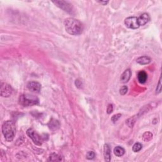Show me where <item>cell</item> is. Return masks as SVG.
I'll list each match as a JSON object with an SVG mask.
<instances>
[{
    "label": "cell",
    "instance_id": "obj_1",
    "mask_svg": "<svg viewBox=\"0 0 162 162\" xmlns=\"http://www.w3.org/2000/svg\"><path fill=\"white\" fill-rule=\"evenodd\" d=\"M65 31L69 34L79 35L83 31V25L79 20L74 18H67L64 21Z\"/></svg>",
    "mask_w": 162,
    "mask_h": 162
},
{
    "label": "cell",
    "instance_id": "obj_2",
    "mask_svg": "<svg viewBox=\"0 0 162 162\" xmlns=\"http://www.w3.org/2000/svg\"><path fill=\"white\" fill-rule=\"evenodd\" d=\"M2 133L7 141H12L15 134V125L11 120L6 121L2 125Z\"/></svg>",
    "mask_w": 162,
    "mask_h": 162
},
{
    "label": "cell",
    "instance_id": "obj_3",
    "mask_svg": "<svg viewBox=\"0 0 162 162\" xmlns=\"http://www.w3.org/2000/svg\"><path fill=\"white\" fill-rule=\"evenodd\" d=\"M20 103L23 106H32L37 104L39 103V100L37 97L30 94H23L19 99Z\"/></svg>",
    "mask_w": 162,
    "mask_h": 162
},
{
    "label": "cell",
    "instance_id": "obj_4",
    "mask_svg": "<svg viewBox=\"0 0 162 162\" xmlns=\"http://www.w3.org/2000/svg\"><path fill=\"white\" fill-rule=\"evenodd\" d=\"M27 134L28 135V136L31 138L35 145L39 146L42 145L43 141H42L41 137L33 129H28L27 131Z\"/></svg>",
    "mask_w": 162,
    "mask_h": 162
},
{
    "label": "cell",
    "instance_id": "obj_5",
    "mask_svg": "<svg viewBox=\"0 0 162 162\" xmlns=\"http://www.w3.org/2000/svg\"><path fill=\"white\" fill-rule=\"evenodd\" d=\"M125 24L128 28L132 29H136L139 27L138 23L137 18L136 17H130L125 20Z\"/></svg>",
    "mask_w": 162,
    "mask_h": 162
},
{
    "label": "cell",
    "instance_id": "obj_6",
    "mask_svg": "<svg viewBox=\"0 0 162 162\" xmlns=\"http://www.w3.org/2000/svg\"><path fill=\"white\" fill-rule=\"evenodd\" d=\"M12 88L8 84L1 82V96L3 97H9L12 93Z\"/></svg>",
    "mask_w": 162,
    "mask_h": 162
},
{
    "label": "cell",
    "instance_id": "obj_7",
    "mask_svg": "<svg viewBox=\"0 0 162 162\" xmlns=\"http://www.w3.org/2000/svg\"><path fill=\"white\" fill-rule=\"evenodd\" d=\"M53 3H55L57 7H60L62 8L63 10L65 11H67L68 13H72V5L69 4L68 2L64 1H53Z\"/></svg>",
    "mask_w": 162,
    "mask_h": 162
},
{
    "label": "cell",
    "instance_id": "obj_8",
    "mask_svg": "<svg viewBox=\"0 0 162 162\" xmlns=\"http://www.w3.org/2000/svg\"><path fill=\"white\" fill-rule=\"evenodd\" d=\"M27 87L29 91H31L32 92H37V93L39 92L41 88L40 84L37 82H35V81H32V82H29Z\"/></svg>",
    "mask_w": 162,
    "mask_h": 162
},
{
    "label": "cell",
    "instance_id": "obj_9",
    "mask_svg": "<svg viewBox=\"0 0 162 162\" xmlns=\"http://www.w3.org/2000/svg\"><path fill=\"white\" fill-rule=\"evenodd\" d=\"M149 20V16L148 13H143L141 15L139 18H137L138 23H139V26L145 25L146 23L148 22Z\"/></svg>",
    "mask_w": 162,
    "mask_h": 162
},
{
    "label": "cell",
    "instance_id": "obj_10",
    "mask_svg": "<svg viewBox=\"0 0 162 162\" xmlns=\"http://www.w3.org/2000/svg\"><path fill=\"white\" fill-rule=\"evenodd\" d=\"M131 76V71L130 69H127L124 71L121 76V82L123 83H126L129 80Z\"/></svg>",
    "mask_w": 162,
    "mask_h": 162
},
{
    "label": "cell",
    "instance_id": "obj_11",
    "mask_svg": "<svg viewBox=\"0 0 162 162\" xmlns=\"http://www.w3.org/2000/svg\"><path fill=\"white\" fill-rule=\"evenodd\" d=\"M104 157L106 161H110L111 160V151L108 145H104Z\"/></svg>",
    "mask_w": 162,
    "mask_h": 162
},
{
    "label": "cell",
    "instance_id": "obj_12",
    "mask_svg": "<svg viewBox=\"0 0 162 162\" xmlns=\"http://www.w3.org/2000/svg\"><path fill=\"white\" fill-rule=\"evenodd\" d=\"M148 76L145 71H140L137 75V79L141 84H145L146 82Z\"/></svg>",
    "mask_w": 162,
    "mask_h": 162
},
{
    "label": "cell",
    "instance_id": "obj_13",
    "mask_svg": "<svg viewBox=\"0 0 162 162\" xmlns=\"http://www.w3.org/2000/svg\"><path fill=\"white\" fill-rule=\"evenodd\" d=\"M151 62V59L149 57L146 56H143L139 57V58L137 59V63L140 65H147Z\"/></svg>",
    "mask_w": 162,
    "mask_h": 162
},
{
    "label": "cell",
    "instance_id": "obj_14",
    "mask_svg": "<svg viewBox=\"0 0 162 162\" xmlns=\"http://www.w3.org/2000/svg\"><path fill=\"white\" fill-rule=\"evenodd\" d=\"M113 153L116 157H122L125 153V149L121 146H116L113 149Z\"/></svg>",
    "mask_w": 162,
    "mask_h": 162
},
{
    "label": "cell",
    "instance_id": "obj_15",
    "mask_svg": "<svg viewBox=\"0 0 162 162\" xmlns=\"http://www.w3.org/2000/svg\"><path fill=\"white\" fill-rule=\"evenodd\" d=\"M62 157L56 153H53L50 156L48 161H62Z\"/></svg>",
    "mask_w": 162,
    "mask_h": 162
},
{
    "label": "cell",
    "instance_id": "obj_16",
    "mask_svg": "<svg viewBox=\"0 0 162 162\" xmlns=\"http://www.w3.org/2000/svg\"><path fill=\"white\" fill-rule=\"evenodd\" d=\"M59 125L60 124H59L57 120H52V121H50V124H49L50 128L52 130H53V128L55 130L57 128L59 127Z\"/></svg>",
    "mask_w": 162,
    "mask_h": 162
},
{
    "label": "cell",
    "instance_id": "obj_17",
    "mask_svg": "<svg viewBox=\"0 0 162 162\" xmlns=\"http://www.w3.org/2000/svg\"><path fill=\"white\" fill-rule=\"evenodd\" d=\"M142 145L141 143H135L133 147V151L134 152H138V151H139L141 149H142Z\"/></svg>",
    "mask_w": 162,
    "mask_h": 162
},
{
    "label": "cell",
    "instance_id": "obj_18",
    "mask_svg": "<svg viewBox=\"0 0 162 162\" xmlns=\"http://www.w3.org/2000/svg\"><path fill=\"white\" fill-rule=\"evenodd\" d=\"M95 157V153L94 151H88L87 153L86 158L88 160H92Z\"/></svg>",
    "mask_w": 162,
    "mask_h": 162
},
{
    "label": "cell",
    "instance_id": "obj_19",
    "mask_svg": "<svg viewBox=\"0 0 162 162\" xmlns=\"http://www.w3.org/2000/svg\"><path fill=\"white\" fill-rule=\"evenodd\" d=\"M128 91V88L126 86H122V88L120 89V94L121 95H125L127 92Z\"/></svg>",
    "mask_w": 162,
    "mask_h": 162
},
{
    "label": "cell",
    "instance_id": "obj_20",
    "mask_svg": "<svg viewBox=\"0 0 162 162\" xmlns=\"http://www.w3.org/2000/svg\"><path fill=\"white\" fill-rule=\"evenodd\" d=\"M121 116V114L118 113V114H116V115H114L112 117V121L113 122H115L118 120L120 118Z\"/></svg>",
    "mask_w": 162,
    "mask_h": 162
},
{
    "label": "cell",
    "instance_id": "obj_21",
    "mask_svg": "<svg viewBox=\"0 0 162 162\" xmlns=\"http://www.w3.org/2000/svg\"><path fill=\"white\" fill-rule=\"evenodd\" d=\"M161 79L160 78V80H159V82H158V84L157 86V93H160L161 91Z\"/></svg>",
    "mask_w": 162,
    "mask_h": 162
},
{
    "label": "cell",
    "instance_id": "obj_22",
    "mask_svg": "<svg viewBox=\"0 0 162 162\" xmlns=\"http://www.w3.org/2000/svg\"><path fill=\"white\" fill-rule=\"evenodd\" d=\"M113 106L112 104H108V108H107V113H108V114H110V113H112L113 112Z\"/></svg>",
    "mask_w": 162,
    "mask_h": 162
},
{
    "label": "cell",
    "instance_id": "obj_23",
    "mask_svg": "<svg viewBox=\"0 0 162 162\" xmlns=\"http://www.w3.org/2000/svg\"><path fill=\"white\" fill-rule=\"evenodd\" d=\"M98 3H101V4H103V5H106L108 3V1H98Z\"/></svg>",
    "mask_w": 162,
    "mask_h": 162
}]
</instances>
